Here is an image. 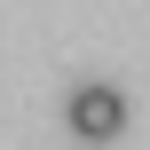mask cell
Listing matches in <instances>:
<instances>
[{
    "label": "cell",
    "mask_w": 150,
    "mask_h": 150,
    "mask_svg": "<svg viewBox=\"0 0 150 150\" xmlns=\"http://www.w3.org/2000/svg\"><path fill=\"white\" fill-rule=\"evenodd\" d=\"M127 127V95L119 87H103V79H87L79 95H71V134H87V142H111Z\"/></svg>",
    "instance_id": "1"
}]
</instances>
